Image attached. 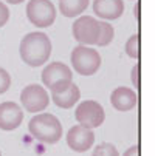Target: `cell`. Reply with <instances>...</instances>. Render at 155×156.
I'll list each match as a JSON object with an SVG mask.
<instances>
[{
    "label": "cell",
    "mask_w": 155,
    "mask_h": 156,
    "mask_svg": "<svg viewBox=\"0 0 155 156\" xmlns=\"http://www.w3.org/2000/svg\"><path fill=\"white\" fill-rule=\"evenodd\" d=\"M19 53L27 65L33 66V68L42 66L51 56V40L45 33H28L20 42Z\"/></svg>",
    "instance_id": "obj_1"
},
{
    "label": "cell",
    "mask_w": 155,
    "mask_h": 156,
    "mask_svg": "<svg viewBox=\"0 0 155 156\" xmlns=\"http://www.w3.org/2000/svg\"><path fill=\"white\" fill-rule=\"evenodd\" d=\"M28 131L42 144H56L62 136V124L51 113H39L30 119Z\"/></svg>",
    "instance_id": "obj_2"
},
{
    "label": "cell",
    "mask_w": 155,
    "mask_h": 156,
    "mask_svg": "<svg viewBox=\"0 0 155 156\" xmlns=\"http://www.w3.org/2000/svg\"><path fill=\"white\" fill-rule=\"evenodd\" d=\"M40 77L43 87H47L51 93L64 90L73 82V73L64 62H51L43 66Z\"/></svg>",
    "instance_id": "obj_3"
},
{
    "label": "cell",
    "mask_w": 155,
    "mask_h": 156,
    "mask_svg": "<svg viewBox=\"0 0 155 156\" xmlns=\"http://www.w3.org/2000/svg\"><path fill=\"white\" fill-rule=\"evenodd\" d=\"M72 66L81 76H93L101 66V56L90 47L78 45L72 51Z\"/></svg>",
    "instance_id": "obj_4"
},
{
    "label": "cell",
    "mask_w": 155,
    "mask_h": 156,
    "mask_svg": "<svg viewBox=\"0 0 155 156\" xmlns=\"http://www.w3.org/2000/svg\"><path fill=\"white\" fill-rule=\"evenodd\" d=\"M27 17L36 28H48L56 20V6L50 0H30Z\"/></svg>",
    "instance_id": "obj_5"
},
{
    "label": "cell",
    "mask_w": 155,
    "mask_h": 156,
    "mask_svg": "<svg viewBox=\"0 0 155 156\" xmlns=\"http://www.w3.org/2000/svg\"><path fill=\"white\" fill-rule=\"evenodd\" d=\"M73 37L79 45H96L98 37H99V20H96L93 16H82L75 20L72 27Z\"/></svg>",
    "instance_id": "obj_6"
},
{
    "label": "cell",
    "mask_w": 155,
    "mask_h": 156,
    "mask_svg": "<svg viewBox=\"0 0 155 156\" xmlns=\"http://www.w3.org/2000/svg\"><path fill=\"white\" fill-rule=\"evenodd\" d=\"M20 102L24 105V108L30 111V113H40L50 105V96H48V91L42 85L31 83L22 90Z\"/></svg>",
    "instance_id": "obj_7"
},
{
    "label": "cell",
    "mask_w": 155,
    "mask_h": 156,
    "mask_svg": "<svg viewBox=\"0 0 155 156\" xmlns=\"http://www.w3.org/2000/svg\"><path fill=\"white\" fill-rule=\"evenodd\" d=\"M75 118H76L78 124H81V125H85L88 128H96V127L102 125V122L105 119V111H104L102 105L98 104L96 101H82L76 107Z\"/></svg>",
    "instance_id": "obj_8"
},
{
    "label": "cell",
    "mask_w": 155,
    "mask_h": 156,
    "mask_svg": "<svg viewBox=\"0 0 155 156\" xmlns=\"http://www.w3.org/2000/svg\"><path fill=\"white\" fill-rule=\"evenodd\" d=\"M93 142H95V131L93 128H88L85 125L76 124L67 133V145L76 153H84L90 150L93 147Z\"/></svg>",
    "instance_id": "obj_9"
},
{
    "label": "cell",
    "mask_w": 155,
    "mask_h": 156,
    "mask_svg": "<svg viewBox=\"0 0 155 156\" xmlns=\"http://www.w3.org/2000/svg\"><path fill=\"white\" fill-rule=\"evenodd\" d=\"M24 121V111L16 102H2L0 104V130L13 131L19 128Z\"/></svg>",
    "instance_id": "obj_10"
},
{
    "label": "cell",
    "mask_w": 155,
    "mask_h": 156,
    "mask_svg": "<svg viewBox=\"0 0 155 156\" xmlns=\"http://www.w3.org/2000/svg\"><path fill=\"white\" fill-rule=\"evenodd\" d=\"M93 12L101 20H116L124 12L123 0H93Z\"/></svg>",
    "instance_id": "obj_11"
},
{
    "label": "cell",
    "mask_w": 155,
    "mask_h": 156,
    "mask_svg": "<svg viewBox=\"0 0 155 156\" xmlns=\"http://www.w3.org/2000/svg\"><path fill=\"white\" fill-rule=\"evenodd\" d=\"M110 104L118 111H130L138 104V96L129 87H118L110 94Z\"/></svg>",
    "instance_id": "obj_12"
},
{
    "label": "cell",
    "mask_w": 155,
    "mask_h": 156,
    "mask_svg": "<svg viewBox=\"0 0 155 156\" xmlns=\"http://www.w3.org/2000/svg\"><path fill=\"white\" fill-rule=\"evenodd\" d=\"M51 99H53V102H54L59 108H72V107H75V105L79 102V99H81L79 87L72 82L67 88H64V90H61V91L51 93Z\"/></svg>",
    "instance_id": "obj_13"
},
{
    "label": "cell",
    "mask_w": 155,
    "mask_h": 156,
    "mask_svg": "<svg viewBox=\"0 0 155 156\" xmlns=\"http://www.w3.org/2000/svg\"><path fill=\"white\" fill-rule=\"evenodd\" d=\"M90 5V0H59V11L65 17H79Z\"/></svg>",
    "instance_id": "obj_14"
},
{
    "label": "cell",
    "mask_w": 155,
    "mask_h": 156,
    "mask_svg": "<svg viewBox=\"0 0 155 156\" xmlns=\"http://www.w3.org/2000/svg\"><path fill=\"white\" fill-rule=\"evenodd\" d=\"M113 36H115L113 27L105 20H99V37H98L96 45L98 47H107L109 43L113 40Z\"/></svg>",
    "instance_id": "obj_15"
},
{
    "label": "cell",
    "mask_w": 155,
    "mask_h": 156,
    "mask_svg": "<svg viewBox=\"0 0 155 156\" xmlns=\"http://www.w3.org/2000/svg\"><path fill=\"white\" fill-rule=\"evenodd\" d=\"M126 54L130 59H140V36L134 34L126 42Z\"/></svg>",
    "instance_id": "obj_16"
},
{
    "label": "cell",
    "mask_w": 155,
    "mask_h": 156,
    "mask_svg": "<svg viewBox=\"0 0 155 156\" xmlns=\"http://www.w3.org/2000/svg\"><path fill=\"white\" fill-rule=\"evenodd\" d=\"M92 156H120V154H118V150L113 144L102 142V144H99L93 148Z\"/></svg>",
    "instance_id": "obj_17"
},
{
    "label": "cell",
    "mask_w": 155,
    "mask_h": 156,
    "mask_svg": "<svg viewBox=\"0 0 155 156\" xmlns=\"http://www.w3.org/2000/svg\"><path fill=\"white\" fill-rule=\"evenodd\" d=\"M9 87H11V76L5 68L0 66V94L6 93L9 90Z\"/></svg>",
    "instance_id": "obj_18"
},
{
    "label": "cell",
    "mask_w": 155,
    "mask_h": 156,
    "mask_svg": "<svg viewBox=\"0 0 155 156\" xmlns=\"http://www.w3.org/2000/svg\"><path fill=\"white\" fill-rule=\"evenodd\" d=\"M8 20H9V9L2 0H0V28L5 27Z\"/></svg>",
    "instance_id": "obj_19"
},
{
    "label": "cell",
    "mask_w": 155,
    "mask_h": 156,
    "mask_svg": "<svg viewBox=\"0 0 155 156\" xmlns=\"http://www.w3.org/2000/svg\"><path fill=\"white\" fill-rule=\"evenodd\" d=\"M130 76H132V82H134L135 88H138L140 87V63H137L134 68H132Z\"/></svg>",
    "instance_id": "obj_20"
},
{
    "label": "cell",
    "mask_w": 155,
    "mask_h": 156,
    "mask_svg": "<svg viewBox=\"0 0 155 156\" xmlns=\"http://www.w3.org/2000/svg\"><path fill=\"white\" fill-rule=\"evenodd\" d=\"M123 156H140V148H138V145H132V147H129V148L124 151Z\"/></svg>",
    "instance_id": "obj_21"
},
{
    "label": "cell",
    "mask_w": 155,
    "mask_h": 156,
    "mask_svg": "<svg viewBox=\"0 0 155 156\" xmlns=\"http://www.w3.org/2000/svg\"><path fill=\"white\" fill-rule=\"evenodd\" d=\"M6 3H9V5H19V3H22V2H25V0H5Z\"/></svg>",
    "instance_id": "obj_22"
},
{
    "label": "cell",
    "mask_w": 155,
    "mask_h": 156,
    "mask_svg": "<svg viewBox=\"0 0 155 156\" xmlns=\"http://www.w3.org/2000/svg\"><path fill=\"white\" fill-rule=\"evenodd\" d=\"M0 156H2V151H0Z\"/></svg>",
    "instance_id": "obj_23"
}]
</instances>
